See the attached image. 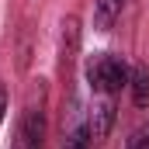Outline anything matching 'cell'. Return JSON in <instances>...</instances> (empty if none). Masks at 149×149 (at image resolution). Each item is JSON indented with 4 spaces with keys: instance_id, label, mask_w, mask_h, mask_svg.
I'll use <instances>...</instances> for the list:
<instances>
[{
    "instance_id": "1",
    "label": "cell",
    "mask_w": 149,
    "mask_h": 149,
    "mask_svg": "<svg viewBox=\"0 0 149 149\" xmlns=\"http://www.w3.org/2000/svg\"><path fill=\"white\" fill-rule=\"evenodd\" d=\"M128 66L118 59V56H108V52H101V56H94L90 63H87V83L94 87V94H101V97H114L121 87H128Z\"/></svg>"
},
{
    "instance_id": "2",
    "label": "cell",
    "mask_w": 149,
    "mask_h": 149,
    "mask_svg": "<svg viewBox=\"0 0 149 149\" xmlns=\"http://www.w3.org/2000/svg\"><path fill=\"white\" fill-rule=\"evenodd\" d=\"M42 139H45V114L38 108H28L14 128L10 149H42Z\"/></svg>"
},
{
    "instance_id": "3",
    "label": "cell",
    "mask_w": 149,
    "mask_h": 149,
    "mask_svg": "<svg viewBox=\"0 0 149 149\" xmlns=\"http://www.w3.org/2000/svg\"><path fill=\"white\" fill-rule=\"evenodd\" d=\"M111 121H114V104H111V97H101V104L94 108L90 125H87L90 139H94V142H104V139H108V132H111Z\"/></svg>"
},
{
    "instance_id": "4",
    "label": "cell",
    "mask_w": 149,
    "mask_h": 149,
    "mask_svg": "<svg viewBox=\"0 0 149 149\" xmlns=\"http://www.w3.org/2000/svg\"><path fill=\"white\" fill-rule=\"evenodd\" d=\"M128 87H132V101L139 108H149V70L146 66H135L128 76Z\"/></svg>"
},
{
    "instance_id": "5",
    "label": "cell",
    "mask_w": 149,
    "mask_h": 149,
    "mask_svg": "<svg viewBox=\"0 0 149 149\" xmlns=\"http://www.w3.org/2000/svg\"><path fill=\"white\" fill-rule=\"evenodd\" d=\"M121 3L125 0H97V28L101 31H108L114 24V17L121 14Z\"/></svg>"
},
{
    "instance_id": "6",
    "label": "cell",
    "mask_w": 149,
    "mask_h": 149,
    "mask_svg": "<svg viewBox=\"0 0 149 149\" xmlns=\"http://www.w3.org/2000/svg\"><path fill=\"white\" fill-rule=\"evenodd\" d=\"M87 146H90V132H87V128H76L73 135L66 139V146H63V149H87Z\"/></svg>"
},
{
    "instance_id": "7",
    "label": "cell",
    "mask_w": 149,
    "mask_h": 149,
    "mask_svg": "<svg viewBox=\"0 0 149 149\" xmlns=\"http://www.w3.org/2000/svg\"><path fill=\"white\" fill-rule=\"evenodd\" d=\"M125 149H149V125H142V128H135Z\"/></svg>"
},
{
    "instance_id": "8",
    "label": "cell",
    "mask_w": 149,
    "mask_h": 149,
    "mask_svg": "<svg viewBox=\"0 0 149 149\" xmlns=\"http://www.w3.org/2000/svg\"><path fill=\"white\" fill-rule=\"evenodd\" d=\"M3 111H7V87L0 83V121H3Z\"/></svg>"
}]
</instances>
